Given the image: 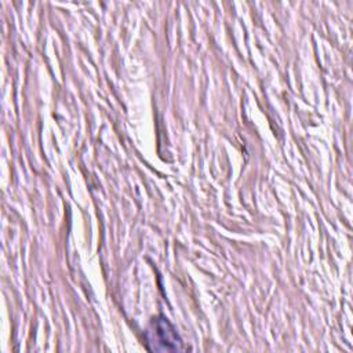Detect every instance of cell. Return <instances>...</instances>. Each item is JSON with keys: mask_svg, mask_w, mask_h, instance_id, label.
<instances>
[{"mask_svg": "<svg viewBox=\"0 0 353 353\" xmlns=\"http://www.w3.org/2000/svg\"><path fill=\"white\" fill-rule=\"evenodd\" d=\"M148 343L153 350H178L181 339L172 325L164 319H156L146 332Z\"/></svg>", "mask_w": 353, "mask_h": 353, "instance_id": "1", "label": "cell"}]
</instances>
